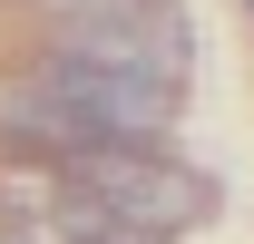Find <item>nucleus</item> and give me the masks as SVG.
<instances>
[{"mask_svg":"<svg viewBox=\"0 0 254 244\" xmlns=\"http://www.w3.org/2000/svg\"><path fill=\"white\" fill-rule=\"evenodd\" d=\"M59 176L78 195H98L127 235H147V244H166V235H186V225L215 215V185L195 166H176V156H157V147H88V156H68Z\"/></svg>","mask_w":254,"mask_h":244,"instance_id":"obj_1","label":"nucleus"},{"mask_svg":"<svg viewBox=\"0 0 254 244\" xmlns=\"http://www.w3.org/2000/svg\"><path fill=\"white\" fill-rule=\"evenodd\" d=\"M49 244H147V235H127L98 195H78V185L59 176V195H49Z\"/></svg>","mask_w":254,"mask_h":244,"instance_id":"obj_2","label":"nucleus"}]
</instances>
